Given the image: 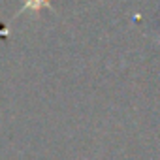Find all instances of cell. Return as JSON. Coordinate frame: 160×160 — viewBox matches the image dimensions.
Returning a JSON list of instances; mask_svg holds the SVG:
<instances>
[{"instance_id": "1", "label": "cell", "mask_w": 160, "mask_h": 160, "mask_svg": "<svg viewBox=\"0 0 160 160\" xmlns=\"http://www.w3.org/2000/svg\"><path fill=\"white\" fill-rule=\"evenodd\" d=\"M42 4H47V0H27V2L23 4V8H21V12L28 10V8H32V10H40Z\"/></svg>"}]
</instances>
